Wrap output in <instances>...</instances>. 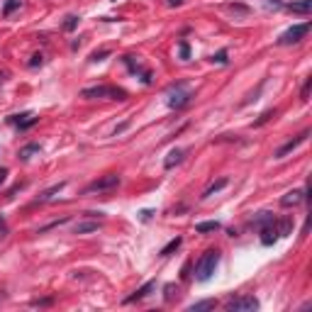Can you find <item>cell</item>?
I'll return each mask as SVG.
<instances>
[{"mask_svg": "<svg viewBox=\"0 0 312 312\" xmlns=\"http://www.w3.org/2000/svg\"><path fill=\"white\" fill-rule=\"evenodd\" d=\"M195 229H198L200 234H208V232H217V229H220V222H217V220H210V222H198V225H195Z\"/></svg>", "mask_w": 312, "mask_h": 312, "instance_id": "cell-14", "label": "cell"}, {"mask_svg": "<svg viewBox=\"0 0 312 312\" xmlns=\"http://www.w3.org/2000/svg\"><path fill=\"white\" fill-rule=\"evenodd\" d=\"M225 186H227V178H222V181H217V183H212V186H210V188H208V190L203 193V198H210L212 193H217V190H222Z\"/></svg>", "mask_w": 312, "mask_h": 312, "instance_id": "cell-20", "label": "cell"}, {"mask_svg": "<svg viewBox=\"0 0 312 312\" xmlns=\"http://www.w3.org/2000/svg\"><path fill=\"white\" fill-rule=\"evenodd\" d=\"M227 310L229 312H254V310H259V300L254 295H242L237 300H229L227 303Z\"/></svg>", "mask_w": 312, "mask_h": 312, "instance_id": "cell-6", "label": "cell"}, {"mask_svg": "<svg viewBox=\"0 0 312 312\" xmlns=\"http://www.w3.org/2000/svg\"><path fill=\"white\" fill-rule=\"evenodd\" d=\"M20 2H22V0H7V2H5V7H2V15L7 17L12 10H17V7H20Z\"/></svg>", "mask_w": 312, "mask_h": 312, "instance_id": "cell-21", "label": "cell"}, {"mask_svg": "<svg viewBox=\"0 0 312 312\" xmlns=\"http://www.w3.org/2000/svg\"><path fill=\"white\" fill-rule=\"evenodd\" d=\"M188 54H190V46L183 42V44H181V59H188Z\"/></svg>", "mask_w": 312, "mask_h": 312, "instance_id": "cell-28", "label": "cell"}, {"mask_svg": "<svg viewBox=\"0 0 312 312\" xmlns=\"http://www.w3.org/2000/svg\"><path fill=\"white\" fill-rule=\"evenodd\" d=\"M107 54H110V51H107V49H103V51H95V54H93L90 59H93V61H100V59H105Z\"/></svg>", "mask_w": 312, "mask_h": 312, "instance_id": "cell-26", "label": "cell"}, {"mask_svg": "<svg viewBox=\"0 0 312 312\" xmlns=\"http://www.w3.org/2000/svg\"><path fill=\"white\" fill-rule=\"evenodd\" d=\"M217 303L210 298V300H200V303H193V305H188V310L190 312H200V310H212Z\"/></svg>", "mask_w": 312, "mask_h": 312, "instance_id": "cell-16", "label": "cell"}, {"mask_svg": "<svg viewBox=\"0 0 312 312\" xmlns=\"http://www.w3.org/2000/svg\"><path fill=\"white\" fill-rule=\"evenodd\" d=\"M181 242H183L181 237H176V239H171V242H168V244H166V247L161 249V256H171V254H173V251H176L178 247H181Z\"/></svg>", "mask_w": 312, "mask_h": 312, "instance_id": "cell-18", "label": "cell"}, {"mask_svg": "<svg viewBox=\"0 0 312 312\" xmlns=\"http://www.w3.org/2000/svg\"><path fill=\"white\" fill-rule=\"evenodd\" d=\"M308 137H310V132L305 129V132H300V134H298L295 139H291V142H286V144H283V146H281V149L276 151V159H283V156H288L291 151H295V149H298V146H300V144H303V142H305Z\"/></svg>", "mask_w": 312, "mask_h": 312, "instance_id": "cell-7", "label": "cell"}, {"mask_svg": "<svg viewBox=\"0 0 312 312\" xmlns=\"http://www.w3.org/2000/svg\"><path fill=\"white\" fill-rule=\"evenodd\" d=\"M291 12H300V15H310L312 10V0H298V2H291L288 5Z\"/></svg>", "mask_w": 312, "mask_h": 312, "instance_id": "cell-12", "label": "cell"}, {"mask_svg": "<svg viewBox=\"0 0 312 312\" xmlns=\"http://www.w3.org/2000/svg\"><path fill=\"white\" fill-rule=\"evenodd\" d=\"M168 2H171V5H181L183 0H168Z\"/></svg>", "mask_w": 312, "mask_h": 312, "instance_id": "cell-32", "label": "cell"}, {"mask_svg": "<svg viewBox=\"0 0 312 312\" xmlns=\"http://www.w3.org/2000/svg\"><path fill=\"white\" fill-rule=\"evenodd\" d=\"M303 200H305V190L295 188V190H291V193H286V195L281 198V205H283V208H295V205H300Z\"/></svg>", "mask_w": 312, "mask_h": 312, "instance_id": "cell-8", "label": "cell"}, {"mask_svg": "<svg viewBox=\"0 0 312 312\" xmlns=\"http://www.w3.org/2000/svg\"><path fill=\"white\" fill-rule=\"evenodd\" d=\"M291 227H293V222H291V220H283L281 227H278V237H286V234L291 232Z\"/></svg>", "mask_w": 312, "mask_h": 312, "instance_id": "cell-23", "label": "cell"}, {"mask_svg": "<svg viewBox=\"0 0 312 312\" xmlns=\"http://www.w3.org/2000/svg\"><path fill=\"white\" fill-rule=\"evenodd\" d=\"M120 186V176L117 173H107V176H103V178H98V181H93L90 186H85V195L88 193H105V190H112V188H117Z\"/></svg>", "mask_w": 312, "mask_h": 312, "instance_id": "cell-4", "label": "cell"}, {"mask_svg": "<svg viewBox=\"0 0 312 312\" xmlns=\"http://www.w3.org/2000/svg\"><path fill=\"white\" fill-rule=\"evenodd\" d=\"M310 78H308V81H305V85H303V100H308V93H310Z\"/></svg>", "mask_w": 312, "mask_h": 312, "instance_id": "cell-29", "label": "cell"}, {"mask_svg": "<svg viewBox=\"0 0 312 312\" xmlns=\"http://www.w3.org/2000/svg\"><path fill=\"white\" fill-rule=\"evenodd\" d=\"M32 151H39V144H27V146L22 149V154H20V156H22V159H27Z\"/></svg>", "mask_w": 312, "mask_h": 312, "instance_id": "cell-24", "label": "cell"}, {"mask_svg": "<svg viewBox=\"0 0 312 312\" xmlns=\"http://www.w3.org/2000/svg\"><path fill=\"white\" fill-rule=\"evenodd\" d=\"M217 266H220V251L217 249H208L200 256L198 266H195V281L198 283H208L212 278V273L217 271Z\"/></svg>", "mask_w": 312, "mask_h": 312, "instance_id": "cell-1", "label": "cell"}, {"mask_svg": "<svg viewBox=\"0 0 312 312\" xmlns=\"http://www.w3.org/2000/svg\"><path fill=\"white\" fill-rule=\"evenodd\" d=\"M83 98H115V100H125L127 93L122 88H112V85H95V88H85Z\"/></svg>", "mask_w": 312, "mask_h": 312, "instance_id": "cell-3", "label": "cell"}, {"mask_svg": "<svg viewBox=\"0 0 312 312\" xmlns=\"http://www.w3.org/2000/svg\"><path fill=\"white\" fill-rule=\"evenodd\" d=\"M5 178H7V168H0V186L5 183Z\"/></svg>", "mask_w": 312, "mask_h": 312, "instance_id": "cell-30", "label": "cell"}, {"mask_svg": "<svg viewBox=\"0 0 312 312\" xmlns=\"http://www.w3.org/2000/svg\"><path fill=\"white\" fill-rule=\"evenodd\" d=\"M276 239H278V229H276V222H271V225L261 227V244H264V247H271Z\"/></svg>", "mask_w": 312, "mask_h": 312, "instance_id": "cell-9", "label": "cell"}, {"mask_svg": "<svg viewBox=\"0 0 312 312\" xmlns=\"http://www.w3.org/2000/svg\"><path fill=\"white\" fill-rule=\"evenodd\" d=\"M212 61H217V63H227V51H220L217 56H212Z\"/></svg>", "mask_w": 312, "mask_h": 312, "instance_id": "cell-27", "label": "cell"}, {"mask_svg": "<svg viewBox=\"0 0 312 312\" xmlns=\"http://www.w3.org/2000/svg\"><path fill=\"white\" fill-rule=\"evenodd\" d=\"M154 288H156V281H149V283H144V286H142L139 291H134V295H129V298H125V303L129 305V303H137V300H144V298H146V295H149V293H151Z\"/></svg>", "mask_w": 312, "mask_h": 312, "instance_id": "cell-10", "label": "cell"}, {"mask_svg": "<svg viewBox=\"0 0 312 312\" xmlns=\"http://www.w3.org/2000/svg\"><path fill=\"white\" fill-rule=\"evenodd\" d=\"M32 66H37V63H42V56H32V61H29Z\"/></svg>", "mask_w": 312, "mask_h": 312, "instance_id": "cell-31", "label": "cell"}, {"mask_svg": "<svg viewBox=\"0 0 312 312\" xmlns=\"http://www.w3.org/2000/svg\"><path fill=\"white\" fill-rule=\"evenodd\" d=\"M7 237V222H5V217L0 215V239H5Z\"/></svg>", "mask_w": 312, "mask_h": 312, "instance_id": "cell-25", "label": "cell"}, {"mask_svg": "<svg viewBox=\"0 0 312 312\" xmlns=\"http://www.w3.org/2000/svg\"><path fill=\"white\" fill-rule=\"evenodd\" d=\"M310 27H312L310 22H300V24H293L291 29H286V32L281 34L278 44H283V46H286V44H295V42H300V39H303V37L310 32Z\"/></svg>", "mask_w": 312, "mask_h": 312, "instance_id": "cell-5", "label": "cell"}, {"mask_svg": "<svg viewBox=\"0 0 312 312\" xmlns=\"http://www.w3.org/2000/svg\"><path fill=\"white\" fill-rule=\"evenodd\" d=\"M190 98H193V93H190V88H188L186 83H176V85L166 93V103H168V107H173V110H181L183 105H188Z\"/></svg>", "mask_w": 312, "mask_h": 312, "instance_id": "cell-2", "label": "cell"}, {"mask_svg": "<svg viewBox=\"0 0 312 312\" xmlns=\"http://www.w3.org/2000/svg\"><path fill=\"white\" fill-rule=\"evenodd\" d=\"M63 186H66V183L61 181V183H56V186H51L49 190H44V193L39 195V203H46V200H51V198H54V195H56V193H59V190H61Z\"/></svg>", "mask_w": 312, "mask_h": 312, "instance_id": "cell-17", "label": "cell"}, {"mask_svg": "<svg viewBox=\"0 0 312 312\" xmlns=\"http://www.w3.org/2000/svg\"><path fill=\"white\" fill-rule=\"evenodd\" d=\"M181 159H183V149H173V151L168 154V159L164 161V166H166V168H173L176 164H181Z\"/></svg>", "mask_w": 312, "mask_h": 312, "instance_id": "cell-15", "label": "cell"}, {"mask_svg": "<svg viewBox=\"0 0 312 312\" xmlns=\"http://www.w3.org/2000/svg\"><path fill=\"white\" fill-rule=\"evenodd\" d=\"M98 222H78L73 227V234H88V232H98Z\"/></svg>", "mask_w": 312, "mask_h": 312, "instance_id": "cell-13", "label": "cell"}, {"mask_svg": "<svg viewBox=\"0 0 312 312\" xmlns=\"http://www.w3.org/2000/svg\"><path fill=\"white\" fill-rule=\"evenodd\" d=\"M271 222H276L271 212H259V217L254 220V225H256V227H266V225H271Z\"/></svg>", "mask_w": 312, "mask_h": 312, "instance_id": "cell-19", "label": "cell"}, {"mask_svg": "<svg viewBox=\"0 0 312 312\" xmlns=\"http://www.w3.org/2000/svg\"><path fill=\"white\" fill-rule=\"evenodd\" d=\"M10 122H15L20 129H29V127L37 122V117H34L32 112H22V115H12V117H10Z\"/></svg>", "mask_w": 312, "mask_h": 312, "instance_id": "cell-11", "label": "cell"}, {"mask_svg": "<svg viewBox=\"0 0 312 312\" xmlns=\"http://www.w3.org/2000/svg\"><path fill=\"white\" fill-rule=\"evenodd\" d=\"M76 24H78V17H76V15H68V17H66V22H63V29H66V32H71V29H76Z\"/></svg>", "mask_w": 312, "mask_h": 312, "instance_id": "cell-22", "label": "cell"}]
</instances>
